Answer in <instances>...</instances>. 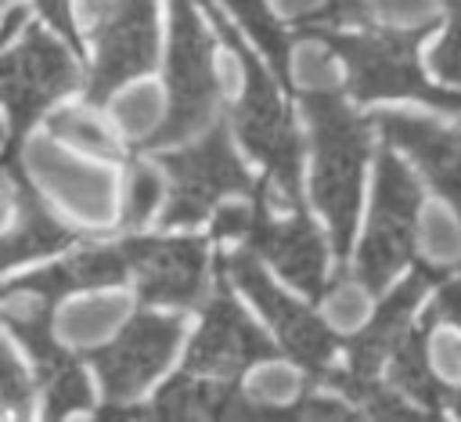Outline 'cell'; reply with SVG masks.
<instances>
[{
  "mask_svg": "<svg viewBox=\"0 0 461 422\" xmlns=\"http://www.w3.org/2000/svg\"><path fill=\"white\" fill-rule=\"evenodd\" d=\"M310 126H313V198L328 216L331 245L346 256L357 202H360V170L367 159V123L353 115L335 94H303Z\"/></svg>",
  "mask_w": 461,
  "mask_h": 422,
  "instance_id": "6da1fadb",
  "label": "cell"
},
{
  "mask_svg": "<svg viewBox=\"0 0 461 422\" xmlns=\"http://www.w3.org/2000/svg\"><path fill=\"white\" fill-rule=\"evenodd\" d=\"M306 36H321L342 54L349 69V90L357 101L418 97L425 105L461 112V87H432L418 69V40L425 36V29H407V32L382 29V32L342 36L331 29L306 25Z\"/></svg>",
  "mask_w": 461,
  "mask_h": 422,
  "instance_id": "7a4b0ae2",
  "label": "cell"
},
{
  "mask_svg": "<svg viewBox=\"0 0 461 422\" xmlns=\"http://www.w3.org/2000/svg\"><path fill=\"white\" fill-rule=\"evenodd\" d=\"M216 25L223 29L227 43L238 50V58L245 65V83L249 87H245L241 108L234 115L238 133L249 144V151L270 166V177H274V184L281 191V202L299 209V137H295V126L281 112L277 90H274L270 76L263 72V65L256 61V54L230 32V25L220 14H216Z\"/></svg>",
  "mask_w": 461,
  "mask_h": 422,
  "instance_id": "3957f363",
  "label": "cell"
},
{
  "mask_svg": "<svg viewBox=\"0 0 461 422\" xmlns=\"http://www.w3.org/2000/svg\"><path fill=\"white\" fill-rule=\"evenodd\" d=\"M169 115L148 144H180L212 119L216 72L212 47L191 0H173V40H169Z\"/></svg>",
  "mask_w": 461,
  "mask_h": 422,
  "instance_id": "277c9868",
  "label": "cell"
},
{
  "mask_svg": "<svg viewBox=\"0 0 461 422\" xmlns=\"http://www.w3.org/2000/svg\"><path fill=\"white\" fill-rule=\"evenodd\" d=\"M418 202H421V195H418L411 170L385 148L378 155L375 209H371V227H367L360 263H357L367 292H382L393 281V274L411 260Z\"/></svg>",
  "mask_w": 461,
  "mask_h": 422,
  "instance_id": "5b68a950",
  "label": "cell"
},
{
  "mask_svg": "<svg viewBox=\"0 0 461 422\" xmlns=\"http://www.w3.org/2000/svg\"><path fill=\"white\" fill-rule=\"evenodd\" d=\"M79 72L58 40H50L43 29H29L25 40L7 50L4 58V105L11 115L7 126V159H14V144L22 130L61 94L76 87Z\"/></svg>",
  "mask_w": 461,
  "mask_h": 422,
  "instance_id": "8992f818",
  "label": "cell"
},
{
  "mask_svg": "<svg viewBox=\"0 0 461 422\" xmlns=\"http://www.w3.org/2000/svg\"><path fill=\"white\" fill-rule=\"evenodd\" d=\"M162 166L173 177V198H169V209L162 216L166 227L198 224L220 195L249 191V173L234 159L223 126H212L209 137H202L198 144H191L184 151L162 155Z\"/></svg>",
  "mask_w": 461,
  "mask_h": 422,
  "instance_id": "52a82bcc",
  "label": "cell"
},
{
  "mask_svg": "<svg viewBox=\"0 0 461 422\" xmlns=\"http://www.w3.org/2000/svg\"><path fill=\"white\" fill-rule=\"evenodd\" d=\"M184 321L162 317V314H137L122 335L97 353V372L104 382L108 400L122 404L133 393H140L173 357V346L180 343Z\"/></svg>",
  "mask_w": 461,
  "mask_h": 422,
  "instance_id": "ba28073f",
  "label": "cell"
},
{
  "mask_svg": "<svg viewBox=\"0 0 461 422\" xmlns=\"http://www.w3.org/2000/svg\"><path fill=\"white\" fill-rule=\"evenodd\" d=\"M223 263H227V271L234 274V281L256 299V307L267 314V321L274 325L281 346H285L299 364H306V368H313V372L324 375V372H328V361H331V353H335V343H331L328 328H324L310 310H303L295 299L281 296V292L270 285V278L263 274V267H259V260H256L252 252L223 256Z\"/></svg>",
  "mask_w": 461,
  "mask_h": 422,
  "instance_id": "9c48e42d",
  "label": "cell"
},
{
  "mask_svg": "<svg viewBox=\"0 0 461 422\" xmlns=\"http://www.w3.org/2000/svg\"><path fill=\"white\" fill-rule=\"evenodd\" d=\"M158 29L155 0H119L97 29V65L90 76V101H104L122 79L155 65Z\"/></svg>",
  "mask_w": 461,
  "mask_h": 422,
  "instance_id": "30bf717a",
  "label": "cell"
},
{
  "mask_svg": "<svg viewBox=\"0 0 461 422\" xmlns=\"http://www.w3.org/2000/svg\"><path fill=\"white\" fill-rule=\"evenodd\" d=\"M122 249L140 278L144 299L173 307L198 303L205 267V249L198 238H130Z\"/></svg>",
  "mask_w": 461,
  "mask_h": 422,
  "instance_id": "8fae6325",
  "label": "cell"
},
{
  "mask_svg": "<svg viewBox=\"0 0 461 422\" xmlns=\"http://www.w3.org/2000/svg\"><path fill=\"white\" fill-rule=\"evenodd\" d=\"M270 353H274V346L249 325L241 307L227 292H216V299L205 307V321H202L194 343L187 346V372L234 379L241 368H249L252 361H263Z\"/></svg>",
  "mask_w": 461,
  "mask_h": 422,
  "instance_id": "7c38bea8",
  "label": "cell"
},
{
  "mask_svg": "<svg viewBox=\"0 0 461 422\" xmlns=\"http://www.w3.org/2000/svg\"><path fill=\"white\" fill-rule=\"evenodd\" d=\"M252 245L288 281H295L310 296H321L324 292V245H321L317 231L310 227V220L299 209L288 220H274L259 206L256 209V220H252Z\"/></svg>",
  "mask_w": 461,
  "mask_h": 422,
  "instance_id": "4fadbf2b",
  "label": "cell"
},
{
  "mask_svg": "<svg viewBox=\"0 0 461 422\" xmlns=\"http://www.w3.org/2000/svg\"><path fill=\"white\" fill-rule=\"evenodd\" d=\"M378 126L393 144H400L421 162L429 180L461 213V133H450L436 123L400 115V112H378Z\"/></svg>",
  "mask_w": 461,
  "mask_h": 422,
  "instance_id": "5bb4252c",
  "label": "cell"
},
{
  "mask_svg": "<svg viewBox=\"0 0 461 422\" xmlns=\"http://www.w3.org/2000/svg\"><path fill=\"white\" fill-rule=\"evenodd\" d=\"M432 278H436V274H432L429 267L414 271V274L378 307L375 321L349 343V368H353L357 375H375V368H378L385 357H393V350L400 346V339L411 332V328H407V317H411L414 303L421 299V292H425V285H429Z\"/></svg>",
  "mask_w": 461,
  "mask_h": 422,
  "instance_id": "9a60e30c",
  "label": "cell"
},
{
  "mask_svg": "<svg viewBox=\"0 0 461 422\" xmlns=\"http://www.w3.org/2000/svg\"><path fill=\"white\" fill-rule=\"evenodd\" d=\"M130 271V256L122 245H104V249H83L79 256L65 260V263H54V267H43L22 281H14L11 289L18 292H36V296H47V299H58L72 289H97V285H115L122 281Z\"/></svg>",
  "mask_w": 461,
  "mask_h": 422,
  "instance_id": "2e32d148",
  "label": "cell"
},
{
  "mask_svg": "<svg viewBox=\"0 0 461 422\" xmlns=\"http://www.w3.org/2000/svg\"><path fill=\"white\" fill-rule=\"evenodd\" d=\"M11 166V180H14V188H18V224L7 231V242H4V267H11V263H22V260H32V256H47V252H58V249H65L72 238H76V231H68L65 224H58L43 206H40V198L29 191V184L18 177V170H14V162H7Z\"/></svg>",
  "mask_w": 461,
  "mask_h": 422,
  "instance_id": "e0dca14e",
  "label": "cell"
},
{
  "mask_svg": "<svg viewBox=\"0 0 461 422\" xmlns=\"http://www.w3.org/2000/svg\"><path fill=\"white\" fill-rule=\"evenodd\" d=\"M32 162H36L43 184H47L54 195H61L68 209H76L79 216L97 220V224L108 220V213H112V202H108V198H112V195H108V180H104L97 170H86V166H79V162H72V159H65V155L43 151V148H36Z\"/></svg>",
  "mask_w": 461,
  "mask_h": 422,
  "instance_id": "ac0fdd59",
  "label": "cell"
},
{
  "mask_svg": "<svg viewBox=\"0 0 461 422\" xmlns=\"http://www.w3.org/2000/svg\"><path fill=\"white\" fill-rule=\"evenodd\" d=\"M230 397H234V386L194 379V372H187L166 382L144 411H148V422H216L223 418Z\"/></svg>",
  "mask_w": 461,
  "mask_h": 422,
  "instance_id": "d6986e66",
  "label": "cell"
},
{
  "mask_svg": "<svg viewBox=\"0 0 461 422\" xmlns=\"http://www.w3.org/2000/svg\"><path fill=\"white\" fill-rule=\"evenodd\" d=\"M321 379H328L331 386H339L346 397L360 400L375 422H439L436 411H418V408L403 404L396 393H389L385 386H378L371 375H357L353 368H328Z\"/></svg>",
  "mask_w": 461,
  "mask_h": 422,
  "instance_id": "ffe728a7",
  "label": "cell"
},
{
  "mask_svg": "<svg viewBox=\"0 0 461 422\" xmlns=\"http://www.w3.org/2000/svg\"><path fill=\"white\" fill-rule=\"evenodd\" d=\"M223 422H360V418L357 411H349L346 404L331 397H306L295 408H267V404H252L249 397L234 393L227 400Z\"/></svg>",
  "mask_w": 461,
  "mask_h": 422,
  "instance_id": "44dd1931",
  "label": "cell"
},
{
  "mask_svg": "<svg viewBox=\"0 0 461 422\" xmlns=\"http://www.w3.org/2000/svg\"><path fill=\"white\" fill-rule=\"evenodd\" d=\"M40 375H43V390H47L43 422H65L68 411L90 404V386L68 353H61V350L47 353L40 361Z\"/></svg>",
  "mask_w": 461,
  "mask_h": 422,
  "instance_id": "7402d4cb",
  "label": "cell"
},
{
  "mask_svg": "<svg viewBox=\"0 0 461 422\" xmlns=\"http://www.w3.org/2000/svg\"><path fill=\"white\" fill-rule=\"evenodd\" d=\"M393 382L396 386H403L411 397H418L421 404H429L432 411L439 408V400H443V386L432 379V368H429V361H425V346H421V332H407L403 339H400V346L393 350Z\"/></svg>",
  "mask_w": 461,
  "mask_h": 422,
  "instance_id": "603a6c76",
  "label": "cell"
},
{
  "mask_svg": "<svg viewBox=\"0 0 461 422\" xmlns=\"http://www.w3.org/2000/svg\"><path fill=\"white\" fill-rule=\"evenodd\" d=\"M47 307L50 299L47 296H36V292H22V296H11L7 299V325L18 332V339L32 350L36 361H43L47 353H54L58 346L50 343V317H47Z\"/></svg>",
  "mask_w": 461,
  "mask_h": 422,
  "instance_id": "cb8c5ba5",
  "label": "cell"
},
{
  "mask_svg": "<svg viewBox=\"0 0 461 422\" xmlns=\"http://www.w3.org/2000/svg\"><path fill=\"white\" fill-rule=\"evenodd\" d=\"M227 7L241 18V25L249 29V36L259 43V50L270 58L274 72L281 79H288V43H285V29L270 18L263 0H227Z\"/></svg>",
  "mask_w": 461,
  "mask_h": 422,
  "instance_id": "d4e9b609",
  "label": "cell"
},
{
  "mask_svg": "<svg viewBox=\"0 0 461 422\" xmlns=\"http://www.w3.org/2000/svg\"><path fill=\"white\" fill-rule=\"evenodd\" d=\"M50 130H54L58 137L72 141V144H83V148H86V151H94V155H104V159H122L119 144L108 137V130H104L101 123H94L90 115H83L79 108H65V112H54V119H50Z\"/></svg>",
  "mask_w": 461,
  "mask_h": 422,
  "instance_id": "484cf974",
  "label": "cell"
},
{
  "mask_svg": "<svg viewBox=\"0 0 461 422\" xmlns=\"http://www.w3.org/2000/svg\"><path fill=\"white\" fill-rule=\"evenodd\" d=\"M364 18L378 14L389 25H414L425 29L429 18H436V0H360Z\"/></svg>",
  "mask_w": 461,
  "mask_h": 422,
  "instance_id": "4316f807",
  "label": "cell"
},
{
  "mask_svg": "<svg viewBox=\"0 0 461 422\" xmlns=\"http://www.w3.org/2000/svg\"><path fill=\"white\" fill-rule=\"evenodd\" d=\"M158 195H162V180H158V173H155L151 166H133V177H130V191H126V213H122V220H126L130 227L144 224V216L151 213V206L158 202Z\"/></svg>",
  "mask_w": 461,
  "mask_h": 422,
  "instance_id": "83f0119b",
  "label": "cell"
},
{
  "mask_svg": "<svg viewBox=\"0 0 461 422\" xmlns=\"http://www.w3.org/2000/svg\"><path fill=\"white\" fill-rule=\"evenodd\" d=\"M432 65L447 83H461V0H454L450 7V25L432 54Z\"/></svg>",
  "mask_w": 461,
  "mask_h": 422,
  "instance_id": "f1b7e54d",
  "label": "cell"
},
{
  "mask_svg": "<svg viewBox=\"0 0 461 422\" xmlns=\"http://www.w3.org/2000/svg\"><path fill=\"white\" fill-rule=\"evenodd\" d=\"M0 386H4V408L11 418H18L25 411V400H29V382L18 368V361L4 350V375H0Z\"/></svg>",
  "mask_w": 461,
  "mask_h": 422,
  "instance_id": "f546056e",
  "label": "cell"
},
{
  "mask_svg": "<svg viewBox=\"0 0 461 422\" xmlns=\"http://www.w3.org/2000/svg\"><path fill=\"white\" fill-rule=\"evenodd\" d=\"M454 321V325H461V281H450V285H443L439 289V296H436V303L429 307V325L432 321Z\"/></svg>",
  "mask_w": 461,
  "mask_h": 422,
  "instance_id": "4dcf8cb0",
  "label": "cell"
},
{
  "mask_svg": "<svg viewBox=\"0 0 461 422\" xmlns=\"http://www.w3.org/2000/svg\"><path fill=\"white\" fill-rule=\"evenodd\" d=\"M252 220H256V213H249V209H241V206H230V209H223V213L216 216L212 231H216V238H238V234L252 231Z\"/></svg>",
  "mask_w": 461,
  "mask_h": 422,
  "instance_id": "1f68e13d",
  "label": "cell"
},
{
  "mask_svg": "<svg viewBox=\"0 0 461 422\" xmlns=\"http://www.w3.org/2000/svg\"><path fill=\"white\" fill-rule=\"evenodd\" d=\"M36 4H40V11H43V14L50 18V22H54V29H58V32H61V36H65V40H68L72 47H76L79 40H76V29H72L68 0H36Z\"/></svg>",
  "mask_w": 461,
  "mask_h": 422,
  "instance_id": "d6a6232c",
  "label": "cell"
},
{
  "mask_svg": "<svg viewBox=\"0 0 461 422\" xmlns=\"http://www.w3.org/2000/svg\"><path fill=\"white\" fill-rule=\"evenodd\" d=\"M83 7H86V14H90V18H101L104 11H112V7H115V0H83Z\"/></svg>",
  "mask_w": 461,
  "mask_h": 422,
  "instance_id": "836d02e7",
  "label": "cell"
},
{
  "mask_svg": "<svg viewBox=\"0 0 461 422\" xmlns=\"http://www.w3.org/2000/svg\"><path fill=\"white\" fill-rule=\"evenodd\" d=\"M450 400H454V411H457V418H461V393H454Z\"/></svg>",
  "mask_w": 461,
  "mask_h": 422,
  "instance_id": "e575fe53",
  "label": "cell"
}]
</instances>
